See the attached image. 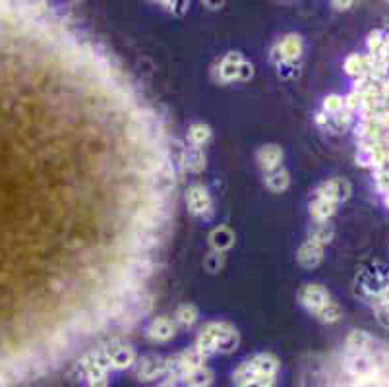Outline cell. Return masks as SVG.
Instances as JSON below:
<instances>
[{"label":"cell","mask_w":389,"mask_h":387,"mask_svg":"<svg viewBox=\"0 0 389 387\" xmlns=\"http://www.w3.org/2000/svg\"><path fill=\"white\" fill-rule=\"evenodd\" d=\"M348 107L360 115L356 134L389 205V35L370 43Z\"/></svg>","instance_id":"obj_1"},{"label":"cell","mask_w":389,"mask_h":387,"mask_svg":"<svg viewBox=\"0 0 389 387\" xmlns=\"http://www.w3.org/2000/svg\"><path fill=\"white\" fill-rule=\"evenodd\" d=\"M277 368L279 362L273 354H256L233 372V384L237 387H273Z\"/></svg>","instance_id":"obj_2"},{"label":"cell","mask_w":389,"mask_h":387,"mask_svg":"<svg viewBox=\"0 0 389 387\" xmlns=\"http://www.w3.org/2000/svg\"><path fill=\"white\" fill-rule=\"evenodd\" d=\"M237 331L235 328H230L228 323H210L202 329V333L198 337V343H196V349L207 358L210 354L217 353V351H223V353H228L237 346Z\"/></svg>","instance_id":"obj_3"},{"label":"cell","mask_w":389,"mask_h":387,"mask_svg":"<svg viewBox=\"0 0 389 387\" xmlns=\"http://www.w3.org/2000/svg\"><path fill=\"white\" fill-rule=\"evenodd\" d=\"M219 74L223 82H230L235 78H248L252 76V66H248L238 52L227 54L219 66Z\"/></svg>","instance_id":"obj_4"},{"label":"cell","mask_w":389,"mask_h":387,"mask_svg":"<svg viewBox=\"0 0 389 387\" xmlns=\"http://www.w3.org/2000/svg\"><path fill=\"white\" fill-rule=\"evenodd\" d=\"M300 300H302L306 308H310L316 314L322 310L323 306H328L331 302L330 293L322 285H306L302 289V293H300Z\"/></svg>","instance_id":"obj_5"},{"label":"cell","mask_w":389,"mask_h":387,"mask_svg":"<svg viewBox=\"0 0 389 387\" xmlns=\"http://www.w3.org/2000/svg\"><path fill=\"white\" fill-rule=\"evenodd\" d=\"M135 372H138V378H142L144 381H152L167 372V360H163L159 356H144L138 362Z\"/></svg>","instance_id":"obj_6"},{"label":"cell","mask_w":389,"mask_h":387,"mask_svg":"<svg viewBox=\"0 0 389 387\" xmlns=\"http://www.w3.org/2000/svg\"><path fill=\"white\" fill-rule=\"evenodd\" d=\"M188 205L190 211L196 215H205L212 211V196L207 192V188L203 186H192L190 192H188Z\"/></svg>","instance_id":"obj_7"},{"label":"cell","mask_w":389,"mask_h":387,"mask_svg":"<svg viewBox=\"0 0 389 387\" xmlns=\"http://www.w3.org/2000/svg\"><path fill=\"white\" fill-rule=\"evenodd\" d=\"M347 194L348 184L345 180H330V182H323V184L316 190V198L330 200V202H339V200L345 198Z\"/></svg>","instance_id":"obj_8"},{"label":"cell","mask_w":389,"mask_h":387,"mask_svg":"<svg viewBox=\"0 0 389 387\" xmlns=\"http://www.w3.org/2000/svg\"><path fill=\"white\" fill-rule=\"evenodd\" d=\"M175 331H177L175 321L169 320L167 316H161V318L152 321V326L147 328V335L153 341H167V339L175 335Z\"/></svg>","instance_id":"obj_9"},{"label":"cell","mask_w":389,"mask_h":387,"mask_svg":"<svg viewBox=\"0 0 389 387\" xmlns=\"http://www.w3.org/2000/svg\"><path fill=\"white\" fill-rule=\"evenodd\" d=\"M107 356H109L110 368H119V370L120 368H128L135 360L134 351L126 345L112 346V349L107 351Z\"/></svg>","instance_id":"obj_10"},{"label":"cell","mask_w":389,"mask_h":387,"mask_svg":"<svg viewBox=\"0 0 389 387\" xmlns=\"http://www.w3.org/2000/svg\"><path fill=\"white\" fill-rule=\"evenodd\" d=\"M277 52H279V59L283 60V62H291V60L298 59L300 52H302V41H300V37H296V35L285 37V39L277 45Z\"/></svg>","instance_id":"obj_11"},{"label":"cell","mask_w":389,"mask_h":387,"mask_svg":"<svg viewBox=\"0 0 389 387\" xmlns=\"http://www.w3.org/2000/svg\"><path fill=\"white\" fill-rule=\"evenodd\" d=\"M258 159L262 163V167L271 173L275 168H279V163L283 159V152H281L279 145H263L260 153H258Z\"/></svg>","instance_id":"obj_12"},{"label":"cell","mask_w":389,"mask_h":387,"mask_svg":"<svg viewBox=\"0 0 389 387\" xmlns=\"http://www.w3.org/2000/svg\"><path fill=\"white\" fill-rule=\"evenodd\" d=\"M322 254H323V246L320 244H314V242H306L302 248H300V252H298V260L302 265L306 268H314V265H318L320 261H322Z\"/></svg>","instance_id":"obj_13"},{"label":"cell","mask_w":389,"mask_h":387,"mask_svg":"<svg viewBox=\"0 0 389 387\" xmlns=\"http://www.w3.org/2000/svg\"><path fill=\"white\" fill-rule=\"evenodd\" d=\"M213 379V372L205 366H200V368H194L188 374H184L182 381L186 384L188 387H207L212 384Z\"/></svg>","instance_id":"obj_14"},{"label":"cell","mask_w":389,"mask_h":387,"mask_svg":"<svg viewBox=\"0 0 389 387\" xmlns=\"http://www.w3.org/2000/svg\"><path fill=\"white\" fill-rule=\"evenodd\" d=\"M335 211V202H330V200H322V198H316L310 207V213L316 221H328L333 215Z\"/></svg>","instance_id":"obj_15"},{"label":"cell","mask_w":389,"mask_h":387,"mask_svg":"<svg viewBox=\"0 0 389 387\" xmlns=\"http://www.w3.org/2000/svg\"><path fill=\"white\" fill-rule=\"evenodd\" d=\"M265 182L270 186L273 192H281V190H285L288 186V175L285 168H275V170H271L267 173V177H265Z\"/></svg>","instance_id":"obj_16"},{"label":"cell","mask_w":389,"mask_h":387,"mask_svg":"<svg viewBox=\"0 0 389 387\" xmlns=\"http://www.w3.org/2000/svg\"><path fill=\"white\" fill-rule=\"evenodd\" d=\"M184 167L188 170H194V173L205 167V155L200 147H190L188 152H184Z\"/></svg>","instance_id":"obj_17"},{"label":"cell","mask_w":389,"mask_h":387,"mask_svg":"<svg viewBox=\"0 0 389 387\" xmlns=\"http://www.w3.org/2000/svg\"><path fill=\"white\" fill-rule=\"evenodd\" d=\"M233 240H235V236H233V233H230L228 228L219 227L213 231V235H212L213 248H217V250L228 248V246L233 244Z\"/></svg>","instance_id":"obj_18"},{"label":"cell","mask_w":389,"mask_h":387,"mask_svg":"<svg viewBox=\"0 0 389 387\" xmlns=\"http://www.w3.org/2000/svg\"><path fill=\"white\" fill-rule=\"evenodd\" d=\"M188 138L198 147V145H203V143L212 138V130H210V126H205V124H194V126L190 128V132H188Z\"/></svg>","instance_id":"obj_19"},{"label":"cell","mask_w":389,"mask_h":387,"mask_svg":"<svg viewBox=\"0 0 389 387\" xmlns=\"http://www.w3.org/2000/svg\"><path fill=\"white\" fill-rule=\"evenodd\" d=\"M175 320H177L180 326H184V328L192 326V323L198 320V310H196V306H192V304H184V306H180Z\"/></svg>","instance_id":"obj_20"},{"label":"cell","mask_w":389,"mask_h":387,"mask_svg":"<svg viewBox=\"0 0 389 387\" xmlns=\"http://www.w3.org/2000/svg\"><path fill=\"white\" fill-rule=\"evenodd\" d=\"M318 318L322 321H337L341 318V308L335 302H330L328 306H323L322 310L318 312Z\"/></svg>","instance_id":"obj_21"},{"label":"cell","mask_w":389,"mask_h":387,"mask_svg":"<svg viewBox=\"0 0 389 387\" xmlns=\"http://www.w3.org/2000/svg\"><path fill=\"white\" fill-rule=\"evenodd\" d=\"M345 105H347V103H345L343 97H339V95H330V97L323 101V109L328 110V112H331V115H337V112H341V109H343Z\"/></svg>","instance_id":"obj_22"}]
</instances>
